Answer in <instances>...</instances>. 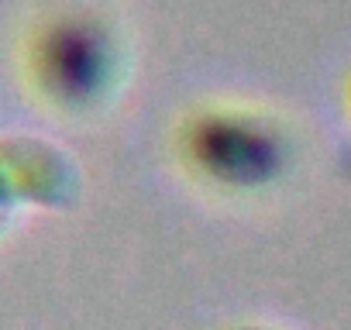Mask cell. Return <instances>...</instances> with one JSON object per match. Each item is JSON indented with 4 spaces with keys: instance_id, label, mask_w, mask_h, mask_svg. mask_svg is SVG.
<instances>
[{
    "instance_id": "cell-1",
    "label": "cell",
    "mask_w": 351,
    "mask_h": 330,
    "mask_svg": "<svg viewBox=\"0 0 351 330\" xmlns=\"http://www.w3.org/2000/svg\"><path fill=\"white\" fill-rule=\"evenodd\" d=\"M32 93L66 120H86L114 107L128 79V42L93 8L45 14L25 42Z\"/></svg>"
},
{
    "instance_id": "cell-4",
    "label": "cell",
    "mask_w": 351,
    "mask_h": 330,
    "mask_svg": "<svg viewBox=\"0 0 351 330\" xmlns=\"http://www.w3.org/2000/svg\"><path fill=\"white\" fill-rule=\"evenodd\" d=\"M25 207L18 203V196L11 193V186L4 183V176H0V238H4L8 231H11V224L18 220V214H21Z\"/></svg>"
},
{
    "instance_id": "cell-3",
    "label": "cell",
    "mask_w": 351,
    "mask_h": 330,
    "mask_svg": "<svg viewBox=\"0 0 351 330\" xmlns=\"http://www.w3.org/2000/svg\"><path fill=\"white\" fill-rule=\"evenodd\" d=\"M0 176L21 207L66 210L83 193L80 162L35 134H0Z\"/></svg>"
},
{
    "instance_id": "cell-2",
    "label": "cell",
    "mask_w": 351,
    "mask_h": 330,
    "mask_svg": "<svg viewBox=\"0 0 351 330\" xmlns=\"http://www.w3.org/2000/svg\"><path fill=\"white\" fill-rule=\"evenodd\" d=\"M183 169L207 190L255 196L276 190L296 162L286 124L252 107H197L176 131Z\"/></svg>"
},
{
    "instance_id": "cell-6",
    "label": "cell",
    "mask_w": 351,
    "mask_h": 330,
    "mask_svg": "<svg viewBox=\"0 0 351 330\" xmlns=\"http://www.w3.org/2000/svg\"><path fill=\"white\" fill-rule=\"evenodd\" d=\"M238 330H269V327H238Z\"/></svg>"
},
{
    "instance_id": "cell-5",
    "label": "cell",
    "mask_w": 351,
    "mask_h": 330,
    "mask_svg": "<svg viewBox=\"0 0 351 330\" xmlns=\"http://www.w3.org/2000/svg\"><path fill=\"white\" fill-rule=\"evenodd\" d=\"M348 110H351V79H348Z\"/></svg>"
}]
</instances>
